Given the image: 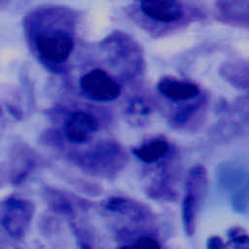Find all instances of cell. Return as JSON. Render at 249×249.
<instances>
[{"instance_id":"obj_9","label":"cell","mask_w":249,"mask_h":249,"mask_svg":"<svg viewBox=\"0 0 249 249\" xmlns=\"http://www.w3.org/2000/svg\"><path fill=\"white\" fill-rule=\"evenodd\" d=\"M34 215L33 204L23 198L11 197L3 206L2 225L14 238H22L31 224Z\"/></svg>"},{"instance_id":"obj_13","label":"cell","mask_w":249,"mask_h":249,"mask_svg":"<svg viewBox=\"0 0 249 249\" xmlns=\"http://www.w3.org/2000/svg\"><path fill=\"white\" fill-rule=\"evenodd\" d=\"M208 105L207 94L201 97L181 104H177L175 109L168 116V124L175 129H193L205 117Z\"/></svg>"},{"instance_id":"obj_8","label":"cell","mask_w":249,"mask_h":249,"mask_svg":"<svg viewBox=\"0 0 249 249\" xmlns=\"http://www.w3.org/2000/svg\"><path fill=\"white\" fill-rule=\"evenodd\" d=\"M221 187L230 195L232 209L237 213H246L248 209V172L233 162L223 164L218 172Z\"/></svg>"},{"instance_id":"obj_4","label":"cell","mask_w":249,"mask_h":249,"mask_svg":"<svg viewBox=\"0 0 249 249\" xmlns=\"http://www.w3.org/2000/svg\"><path fill=\"white\" fill-rule=\"evenodd\" d=\"M208 172L204 165L196 164L188 172L182 199V224L188 236L194 235L197 217L208 190Z\"/></svg>"},{"instance_id":"obj_5","label":"cell","mask_w":249,"mask_h":249,"mask_svg":"<svg viewBox=\"0 0 249 249\" xmlns=\"http://www.w3.org/2000/svg\"><path fill=\"white\" fill-rule=\"evenodd\" d=\"M128 160V154L123 145L116 141H107L84 154L80 163L92 174L115 177L125 169Z\"/></svg>"},{"instance_id":"obj_17","label":"cell","mask_w":249,"mask_h":249,"mask_svg":"<svg viewBox=\"0 0 249 249\" xmlns=\"http://www.w3.org/2000/svg\"><path fill=\"white\" fill-rule=\"evenodd\" d=\"M220 75L232 88L247 91L249 87L248 61L244 58H231L222 63Z\"/></svg>"},{"instance_id":"obj_11","label":"cell","mask_w":249,"mask_h":249,"mask_svg":"<svg viewBox=\"0 0 249 249\" xmlns=\"http://www.w3.org/2000/svg\"><path fill=\"white\" fill-rule=\"evenodd\" d=\"M102 207L108 213L124 218L129 223L136 225L149 224L155 220V214L149 205L128 196L108 197L103 201Z\"/></svg>"},{"instance_id":"obj_19","label":"cell","mask_w":249,"mask_h":249,"mask_svg":"<svg viewBox=\"0 0 249 249\" xmlns=\"http://www.w3.org/2000/svg\"><path fill=\"white\" fill-rule=\"evenodd\" d=\"M120 249H161V247L154 236L142 234L132 241L124 244Z\"/></svg>"},{"instance_id":"obj_14","label":"cell","mask_w":249,"mask_h":249,"mask_svg":"<svg viewBox=\"0 0 249 249\" xmlns=\"http://www.w3.org/2000/svg\"><path fill=\"white\" fill-rule=\"evenodd\" d=\"M176 147L164 136L157 135L141 141L133 147V156L143 163L156 165L173 155Z\"/></svg>"},{"instance_id":"obj_18","label":"cell","mask_w":249,"mask_h":249,"mask_svg":"<svg viewBox=\"0 0 249 249\" xmlns=\"http://www.w3.org/2000/svg\"><path fill=\"white\" fill-rule=\"evenodd\" d=\"M228 246L230 249H249V236L246 229L232 226L227 231Z\"/></svg>"},{"instance_id":"obj_7","label":"cell","mask_w":249,"mask_h":249,"mask_svg":"<svg viewBox=\"0 0 249 249\" xmlns=\"http://www.w3.org/2000/svg\"><path fill=\"white\" fill-rule=\"evenodd\" d=\"M82 92L90 100L109 102L122 94L120 80L101 68H93L83 74L79 80Z\"/></svg>"},{"instance_id":"obj_6","label":"cell","mask_w":249,"mask_h":249,"mask_svg":"<svg viewBox=\"0 0 249 249\" xmlns=\"http://www.w3.org/2000/svg\"><path fill=\"white\" fill-rule=\"evenodd\" d=\"M177 151L165 160L157 164L153 177L146 187L147 195L157 200L173 201L178 196L180 171Z\"/></svg>"},{"instance_id":"obj_15","label":"cell","mask_w":249,"mask_h":249,"mask_svg":"<svg viewBox=\"0 0 249 249\" xmlns=\"http://www.w3.org/2000/svg\"><path fill=\"white\" fill-rule=\"evenodd\" d=\"M214 18L223 24L248 29L249 1H216L214 3Z\"/></svg>"},{"instance_id":"obj_2","label":"cell","mask_w":249,"mask_h":249,"mask_svg":"<svg viewBox=\"0 0 249 249\" xmlns=\"http://www.w3.org/2000/svg\"><path fill=\"white\" fill-rule=\"evenodd\" d=\"M103 48L122 80L134 83L142 79L146 59L141 45L131 35L117 30L104 40Z\"/></svg>"},{"instance_id":"obj_1","label":"cell","mask_w":249,"mask_h":249,"mask_svg":"<svg viewBox=\"0 0 249 249\" xmlns=\"http://www.w3.org/2000/svg\"><path fill=\"white\" fill-rule=\"evenodd\" d=\"M127 8L131 20L154 37L181 30L206 17L200 5L175 0L138 1Z\"/></svg>"},{"instance_id":"obj_20","label":"cell","mask_w":249,"mask_h":249,"mask_svg":"<svg viewBox=\"0 0 249 249\" xmlns=\"http://www.w3.org/2000/svg\"><path fill=\"white\" fill-rule=\"evenodd\" d=\"M206 249H230L227 242L219 235H211L207 238Z\"/></svg>"},{"instance_id":"obj_12","label":"cell","mask_w":249,"mask_h":249,"mask_svg":"<svg viewBox=\"0 0 249 249\" xmlns=\"http://www.w3.org/2000/svg\"><path fill=\"white\" fill-rule=\"evenodd\" d=\"M157 89L166 100L176 105L196 100L205 94L196 83L174 76L161 77L157 84Z\"/></svg>"},{"instance_id":"obj_16","label":"cell","mask_w":249,"mask_h":249,"mask_svg":"<svg viewBox=\"0 0 249 249\" xmlns=\"http://www.w3.org/2000/svg\"><path fill=\"white\" fill-rule=\"evenodd\" d=\"M155 112L153 102L142 94L130 96L124 103V116L127 124L142 127L147 125Z\"/></svg>"},{"instance_id":"obj_3","label":"cell","mask_w":249,"mask_h":249,"mask_svg":"<svg viewBox=\"0 0 249 249\" xmlns=\"http://www.w3.org/2000/svg\"><path fill=\"white\" fill-rule=\"evenodd\" d=\"M33 45L38 59L46 68L58 72L74 50V39L67 30L54 28L37 32L33 38Z\"/></svg>"},{"instance_id":"obj_10","label":"cell","mask_w":249,"mask_h":249,"mask_svg":"<svg viewBox=\"0 0 249 249\" xmlns=\"http://www.w3.org/2000/svg\"><path fill=\"white\" fill-rule=\"evenodd\" d=\"M100 128L98 118L83 109L70 112L63 124V133L68 142L72 144H85L89 142Z\"/></svg>"}]
</instances>
